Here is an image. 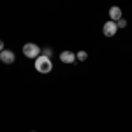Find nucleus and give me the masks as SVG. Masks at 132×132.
I'll return each mask as SVG.
<instances>
[{
	"label": "nucleus",
	"mask_w": 132,
	"mask_h": 132,
	"mask_svg": "<svg viewBox=\"0 0 132 132\" xmlns=\"http://www.w3.org/2000/svg\"><path fill=\"white\" fill-rule=\"evenodd\" d=\"M35 71L41 72V74H50L53 71V62H51L50 56H44V55H39L35 58Z\"/></svg>",
	"instance_id": "f257e3e1"
},
{
	"label": "nucleus",
	"mask_w": 132,
	"mask_h": 132,
	"mask_svg": "<svg viewBox=\"0 0 132 132\" xmlns=\"http://www.w3.org/2000/svg\"><path fill=\"white\" fill-rule=\"evenodd\" d=\"M23 55H25L27 58H30V60H35V58L41 55V48H39L37 44H34V42H27V44L23 46Z\"/></svg>",
	"instance_id": "f03ea898"
},
{
	"label": "nucleus",
	"mask_w": 132,
	"mask_h": 132,
	"mask_svg": "<svg viewBox=\"0 0 132 132\" xmlns=\"http://www.w3.org/2000/svg\"><path fill=\"white\" fill-rule=\"evenodd\" d=\"M116 32H118V27H116V21H106L104 23V27H102V34L106 35V37H114L116 35Z\"/></svg>",
	"instance_id": "7ed1b4c3"
},
{
	"label": "nucleus",
	"mask_w": 132,
	"mask_h": 132,
	"mask_svg": "<svg viewBox=\"0 0 132 132\" xmlns=\"http://www.w3.org/2000/svg\"><path fill=\"white\" fill-rule=\"evenodd\" d=\"M0 62H2V63H5V65L14 63V62H16V55H14V51H11V50L0 51Z\"/></svg>",
	"instance_id": "20e7f679"
},
{
	"label": "nucleus",
	"mask_w": 132,
	"mask_h": 132,
	"mask_svg": "<svg viewBox=\"0 0 132 132\" xmlns=\"http://www.w3.org/2000/svg\"><path fill=\"white\" fill-rule=\"evenodd\" d=\"M60 62L62 63H74L76 62V53H72V51H69V50H65V51H62L60 53Z\"/></svg>",
	"instance_id": "39448f33"
},
{
	"label": "nucleus",
	"mask_w": 132,
	"mask_h": 132,
	"mask_svg": "<svg viewBox=\"0 0 132 132\" xmlns=\"http://www.w3.org/2000/svg\"><path fill=\"white\" fill-rule=\"evenodd\" d=\"M123 18V12L122 9L118 7V5H113V7H109V20L111 21H118Z\"/></svg>",
	"instance_id": "423d86ee"
},
{
	"label": "nucleus",
	"mask_w": 132,
	"mask_h": 132,
	"mask_svg": "<svg viewBox=\"0 0 132 132\" xmlns=\"http://www.w3.org/2000/svg\"><path fill=\"white\" fill-rule=\"evenodd\" d=\"M86 58H88V53H86V51H78V53H76V60L85 62Z\"/></svg>",
	"instance_id": "0eeeda50"
},
{
	"label": "nucleus",
	"mask_w": 132,
	"mask_h": 132,
	"mask_svg": "<svg viewBox=\"0 0 132 132\" xmlns=\"http://www.w3.org/2000/svg\"><path fill=\"white\" fill-rule=\"evenodd\" d=\"M116 27H118V30H120V28H127V20H125V18L118 20L116 21Z\"/></svg>",
	"instance_id": "6e6552de"
},
{
	"label": "nucleus",
	"mask_w": 132,
	"mask_h": 132,
	"mask_svg": "<svg viewBox=\"0 0 132 132\" xmlns=\"http://www.w3.org/2000/svg\"><path fill=\"white\" fill-rule=\"evenodd\" d=\"M41 53L44 55V56H50V58H51V55H53V51H51V48H44V50H42Z\"/></svg>",
	"instance_id": "1a4fd4ad"
},
{
	"label": "nucleus",
	"mask_w": 132,
	"mask_h": 132,
	"mask_svg": "<svg viewBox=\"0 0 132 132\" xmlns=\"http://www.w3.org/2000/svg\"><path fill=\"white\" fill-rule=\"evenodd\" d=\"M5 50V44H4V41H0V51Z\"/></svg>",
	"instance_id": "9d476101"
},
{
	"label": "nucleus",
	"mask_w": 132,
	"mask_h": 132,
	"mask_svg": "<svg viewBox=\"0 0 132 132\" xmlns=\"http://www.w3.org/2000/svg\"><path fill=\"white\" fill-rule=\"evenodd\" d=\"M32 132H35V130H32Z\"/></svg>",
	"instance_id": "9b49d317"
}]
</instances>
